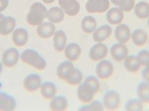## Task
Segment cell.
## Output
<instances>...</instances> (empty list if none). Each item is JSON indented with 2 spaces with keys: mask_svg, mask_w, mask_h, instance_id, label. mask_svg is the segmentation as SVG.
<instances>
[{
  "mask_svg": "<svg viewBox=\"0 0 149 111\" xmlns=\"http://www.w3.org/2000/svg\"><path fill=\"white\" fill-rule=\"evenodd\" d=\"M138 99L143 103H149V84L145 82L139 83L137 87Z\"/></svg>",
  "mask_w": 149,
  "mask_h": 111,
  "instance_id": "29",
  "label": "cell"
},
{
  "mask_svg": "<svg viewBox=\"0 0 149 111\" xmlns=\"http://www.w3.org/2000/svg\"><path fill=\"white\" fill-rule=\"evenodd\" d=\"M29 34L26 29L23 28H19L12 32V39L13 43L18 47L24 46L27 42Z\"/></svg>",
  "mask_w": 149,
  "mask_h": 111,
  "instance_id": "17",
  "label": "cell"
},
{
  "mask_svg": "<svg viewBox=\"0 0 149 111\" xmlns=\"http://www.w3.org/2000/svg\"><path fill=\"white\" fill-rule=\"evenodd\" d=\"M74 68V67L72 61L69 60L65 61L58 65L56 70L57 76L60 79L66 80Z\"/></svg>",
  "mask_w": 149,
  "mask_h": 111,
  "instance_id": "19",
  "label": "cell"
},
{
  "mask_svg": "<svg viewBox=\"0 0 149 111\" xmlns=\"http://www.w3.org/2000/svg\"><path fill=\"white\" fill-rule=\"evenodd\" d=\"M95 72L98 78L104 80L108 79L113 72L112 63L109 60L104 59L99 61L96 66Z\"/></svg>",
  "mask_w": 149,
  "mask_h": 111,
  "instance_id": "6",
  "label": "cell"
},
{
  "mask_svg": "<svg viewBox=\"0 0 149 111\" xmlns=\"http://www.w3.org/2000/svg\"><path fill=\"white\" fill-rule=\"evenodd\" d=\"M80 46L75 43H71L66 46L64 49V54L66 59L70 61H75L80 57L81 54Z\"/></svg>",
  "mask_w": 149,
  "mask_h": 111,
  "instance_id": "18",
  "label": "cell"
},
{
  "mask_svg": "<svg viewBox=\"0 0 149 111\" xmlns=\"http://www.w3.org/2000/svg\"><path fill=\"white\" fill-rule=\"evenodd\" d=\"M95 92L92 87L86 82L79 84L77 89V95L79 99L83 103H88L93 100Z\"/></svg>",
  "mask_w": 149,
  "mask_h": 111,
  "instance_id": "3",
  "label": "cell"
},
{
  "mask_svg": "<svg viewBox=\"0 0 149 111\" xmlns=\"http://www.w3.org/2000/svg\"><path fill=\"white\" fill-rule=\"evenodd\" d=\"M143 81L149 84V66H145L141 73Z\"/></svg>",
  "mask_w": 149,
  "mask_h": 111,
  "instance_id": "36",
  "label": "cell"
},
{
  "mask_svg": "<svg viewBox=\"0 0 149 111\" xmlns=\"http://www.w3.org/2000/svg\"><path fill=\"white\" fill-rule=\"evenodd\" d=\"M112 31V28L109 25H102L97 28L93 32V39L96 43L102 42L109 38Z\"/></svg>",
  "mask_w": 149,
  "mask_h": 111,
  "instance_id": "14",
  "label": "cell"
},
{
  "mask_svg": "<svg viewBox=\"0 0 149 111\" xmlns=\"http://www.w3.org/2000/svg\"><path fill=\"white\" fill-rule=\"evenodd\" d=\"M124 18L123 11L119 7L112 8L106 14L107 21L112 25H118L123 21Z\"/></svg>",
  "mask_w": 149,
  "mask_h": 111,
  "instance_id": "13",
  "label": "cell"
},
{
  "mask_svg": "<svg viewBox=\"0 0 149 111\" xmlns=\"http://www.w3.org/2000/svg\"><path fill=\"white\" fill-rule=\"evenodd\" d=\"M137 58L141 65V66H149V51L147 50H142L140 51Z\"/></svg>",
  "mask_w": 149,
  "mask_h": 111,
  "instance_id": "33",
  "label": "cell"
},
{
  "mask_svg": "<svg viewBox=\"0 0 149 111\" xmlns=\"http://www.w3.org/2000/svg\"><path fill=\"white\" fill-rule=\"evenodd\" d=\"M83 79V77L81 72L79 69L74 68L65 81L70 85L76 86L81 83Z\"/></svg>",
  "mask_w": 149,
  "mask_h": 111,
  "instance_id": "30",
  "label": "cell"
},
{
  "mask_svg": "<svg viewBox=\"0 0 149 111\" xmlns=\"http://www.w3.org/2000/svg\"><path fill=\"white\" fill-rule=\"evenodd\" d=\"M16 26V20L12 16H7L3 18L0 24V34L7 35L12 32Z\"/></svg>",
  "mask_w": 149,
  "mask_h": 111,
  "instance_id": "21",
  "label": "cell"
},
{
  "mask_svg": "<svg viewBox=\"0 0 149 111\" xmlns=\"http://www.w3.org/2000/svg\"><path fill=\"white\" fill-rule=\"evenodd\" d=\"M49 108L53 111H63L68 107L66 98L63 95L55 96L51 99L49 103Z\"/></svg>",
  "mask_w": 149,
  "mask_h": 111,
  "instance_id": "22",
  "label": "cell"
},
{
  "mask_svg": "<svg viewBox=\"0 0 149 111\" xmlns=\"http://www.w3.org/2000/svg\"><path fill=\"white\" fill-rule=\"evenodd\" d=\"M60 8L65 13L69 16H74L80 9L79 3L76 0H58Z\"/></svg>",
  "mask_w": 149,
  "mask_h": 111,
  "instance_id": "8",
  "label": "cell"
},
{
  "mask_svg": "<svg viewBox=\"0 0 149 111\" xmlns=\"http://www.w3.org/2000/svg\"><path fill=\"white\" fill-rule=\"evenodd\" d=\"M40 93L42 97L45 99H50L54 98L56 93V87L54 83L51 82H46L41 84Z\"/></svg>",
  "mask_w": 149,
  "mask_h": 111,
  "instance_id": "24",
  "label": "cell"
},
{
  "mask_svg": "<svg viewBox=\"0 0 149 111\" xmlns=\"http://www.w3.org/2000/svg\"><path fill=\"white\" fill-rule=\"evenodd\" d=\"M16 106V100L12 95L5 92H0L1 111H12L15 109Z\"/></svg>",
  "mask_w": 149,
  "mask_h": 111,
  "instance_id": "16",
  "label": "cell"
},
{
  "mask_svg": "<svg viewBox=\"0 0 149 111\" xmlns=\"http://www.w3.org/2000/svg\"><path fill=\"white\" fill-rule=\"evenodd\" d=\"M41 84V77L37 74L29 75L23 81L24 88L29 92L36 91L40 88Z\"/></svg>",
  "mask_w": 149,
  "mask_h": 111,
  "instance_id": "12",
  "label": "cell"
},
{
  "mask_svg": "<svg viewBox=\"0 0 149 111\" xmlns=\"http://www.w3.org/2000/svg\"><path fill=\"white\" fill-rule=\"evenodd\" d=\"M103 105L104 108L109 110L117 109L120 103V97L115 90L107 91L103 97Z\"/></svg>",
  "mask_w": 149,
  "mask_h": 111,
  "instance_id": "4",
  "label": "cell"
},
{
  "mask_svg": "<svg viewBox=\"0 0 149 111\" xmlns=\"http://www.w3.org/2000/svg\"><path fill=\"white\" fill-rule=\"evenodd\" d=\"M81 28L86 34H91L97 28V21L94 17L91 16L84 17L81 21Z\"/></svg>",
  "mask_w": 149,
  "mask_h": 111,
  "instance_id": "27",
  "label": "cell"
},
{
  "mask_svg": "<svg viewBox=\"0 0 149 111\" xmlns=\"http://www.w3.org/2000/svg\"><path fill=\"white\" fill-rule=\"evenodd\" d=\"M148 44H149V42H148Z\"/></svg>",
  "mask_w": 149,
  "mask_h": 111,
  "instance_id": "43",
  "label": "cell"
},
{
  "mask_svg": "<svg viewBox=\"0 0 149 111\" xmlns=\"http://www.w3.org/2000/svg\"><path fill=\"white\" fill-rule=\"evenodd\" d=\"M9 5V0H0V13L3 11Z\"/></svg>",
  "mask_w": 149,
  "mask_h": 111,
  "instance_id": "38",
  "label": "cell"
},
{
  "mask_svg": "<svg viewBox=\"0 0 149 111\" xmlns=\"http://www.w3.org/2000/svg\"><path fill=\"white\" fill-rule=\"evenodd\" d=\"M148 36L146 31L142 29H136L131 34V39L134 45L141 46L144 45L147 40Z\"/></svg>",
  "mask_w": 149,
  "mask_h": 111,
  "instance_id": "28",
  "label": "cell"
},
{
  "mask_svg": "<svg viewBox=\"0 0 149 111\" xmlns=\"http://www.w3.org/2000/svg\"><path fill=\"white\" fill-rule=\"evenodd\" d=\"M108 52L107 46L102 42H98L90 48L88 56L91 60L98 61L103 60L107 56Z\"/></svg>",
  "mask_w": 149,
  "mask_h": 111,
  "instance_id": "7",
  "label": "cell"
},
{
  "mask_svg": "<svg viewBox=\"0 0 149 111\" xmlns=\"http://www.w3.org/2000/svg\"><path fill=\"white\" fill-rule=\"evenodd\" d=\"M53 44L55 50L58 52L64 50L66 46V36L64 31L58 30L53 35Z\"/></svg>",
  "mask_w": 149,
  "mask_h": 111,
  "instance_id": "20",
  "label": "cell"
},
{
  "mask_svg": "<svg viewBox=\"0 0 149 111\" xmlns=\"http://www.w3.org/2000/svg\"><path fill=\"white\" fill-rule=\"evenodd\" d=\"M104 109L103 103L100 101H91L88 105L83 106L79 109L80 111H102Z\"/></svg>",
  "mask_w": 149,
  "mask_h": 111,
  "instance_id": "32",
  "label": "cell"
},
{
  "mask_svg": "<svg viewBox=\"0 0 149 111\" xmlns=\"http://www.w3.org/2000/svg\"><path fill=\"white\" fill-rule=\"evenodd\" d=\"M84 81L87 82L92 87L95 93H97L99 91L100 88V84L97 77L92 75L88 76L84 79Z\"/></svg>",
  "mask_w": 149,
  "mask_h": 111,
  "instance_id": "34",
  "label": "cell"
},
{
  "mask_svg": "<svg viewBox=\"0 0 149 111\" xmlns=\"http://www.w3.org/2000/svg\"><path fill=\"white\" fill-rule=\"evenodd\" d=\"M109 5V0H88L86 3V10L90 13H102L107 11Z\"/></svg>",
  "mask_w": 149,
  "mask_h": 111,
  "instance_id": "5",
  "label": "cell"
},
{
  "mask_svg": "<svg viewBox=\"0 0 149 111\" xmlns=\"http://www.w3.org/2000/svg\"><path fill=\"white\" fill-rule=\"evenodd\" d=\"M110 53L115 61L121 62L128 56L129 50L125 44L118 42L112 46L110 49Z\"/></svg>",
  "mask_w": 149,
  "mask_h": 111,
  "instance_id": "9",
  "label": "cell"
},
{
  "mask_svg": "<svg viewBox=\"0 0 149 111\" xmlns=\"http://www.w3.org/2000/svg\"><path fill=\"white\" fill-rule=\"evenodd\" d=\"M2 63L0 62V74L2 72Z\"/></svg>",
  "mask_w": 149,
  "mask_h": 111,
  "instance_id": "41",
  "label": "cell"
},
{
  "mask_svg": "<svg viewBox=\"0 0 149 111\" xmlns=\"http://www.w3.org/2000/svg\"><path fill=\"white\" fill-rule=\"evenodd\" d=\"M135 6V1L134 0H127V2L122 7L120 8L123 11V12H130L132 9H134Z\"/></svg>",
  "mask_w": 149,
  "mask_h": 111,
  "instance_id": "35",
  "label": "cell"
},
{
  "mask_svg": "<svg viewBox=\"0 0 149 111\" xmlns=\"http://www.w3.org/2000/svg\"><path fill=\"white\" fill-rule=\"evenodd\" d=\"M65 12L59 7H52L47 10V17L52 23H61L64 18Z\"/></svg>",
  "mask_w": 149,
  "mask_h": 111,
  "instance_id": "23",
  "label": "cell"
},
{
  "mask_svg": "<svg viewBox=\"0 0 149 111\" xmlns=\"http://www.w3.org/2000/svg\"><path fill=\"white\" fill-rule=\"evenodd\" d=\"M43 1L44 3H47V4H49V3H51L52 2H54L55 0H42Z\"/></svg>",
  "mask_w": 149,
  "mask_h": 111,
  "instance_id": "39",
  "label": "cell"
},
{
  "mask_svg": "<svg viewBox=\"0 0 149 111\" xmlns=\"http://www.w3.org/2000/svg\"><path fill=\"white\" fill-rule=\"evenodd\" d=\"M131 31L129 27L125 24H119L116 27L114 32L115 39L121 43H127L131 38Z\"/></svg>",
  "mask_w": 149,
  "mask_h": 111,
  "instance_id": "11",
  "label": "cell"
},
{
  "mask_svg": "<svg viewBox=\"0 0 149 111\" xmlns=\"http://www.w3.org/2000/svg\"><path fill=\"white\" fill-rule=\"evenodd\" d=\"M47 10L45 6L40 2H35L30 6L26 16V21L31 25H38L43 23L47 17Z\"/></svg>",
  "mask_w": 149,
  "mask_h": 111,
  "instance_id": "1",
  "label": "cell"
},
{
  "mask_svg": "<svg viewBox=\"0 0 149 111\" xmlns=\"http://www.w3.org/2000/svg\"><path fill=\"white\" fill-rule=\"evenodd\" d=\"M123 61L125 68L130 73H136L140 68L141 65L137 57L134 55L127 56Z\"/></svg>",
  "mask_w": 149,
  "mask_h": 111,
  "instance_id": "25",
  "label": "cell"
},
{
  "mask_svg": "<svg viewBox=\"0 0 149 111\" xmlns=\"http://www.w3.org/2000/svg\"><path fill=\"white\" fill-rule=\"evenodd\" d=\"M20 57L22 62L37 69L43 70L46 67L45 59L34 50L26 49L22 53Z\"/></svg>",
  "mask_w": 149,
  "mask_h": 111,
  "instance_id": "2",
  "label": "cell"
},
{
  "mask_svg": "<svg viewBox=\"0 0 149 111\" xmlns=\"http://www.w3.org/2000/svg\"><path fill=\"white\" fill-rule=\"evenodd\" d=\"M111 2L117 7L120 8L123 6L127 1V0H111Z\"/></svg>",
  "mask_w": 149,
  "mask_h": 111,
  "instance_id": "37",
  "label": "cell"
},
{
  "mask_svg": "<svg viewBox=\"0 0 149 111\" xmlns=\"http://www.w3.org/2000/svg\"><path fill=\"white\" fill-rule=\"evenodd\" d=\"M19 57L20 55L17 50L14 47H11L3 52L2 57V62L8 68L13 67L17 64Z\"/></svg>",
  "mask_w": 149,
  "mask_h": 111,
  "instance_id": "10",
  "label": "cell"
},
{
  "mask_svg": "<svg viewBox=\"0 0 149 111\" xmlns=\"http://www.w3.org/2000/svg\"><path fill=\"white\" fill-rule=\"evenodd\" d=\"M148 19H147V24H148V27H149V17L147 18Z\"/></svg>",
  "mask_w": 149,
  "mask_h": 111,
  "instance_id": "42",
  "label": "cell"
},
{
  "mask_svg": "<svg viewBox=\"0 0 149 111\" xmlns=\"http://www.w3.org/2000/svg\"><path fill=\"white\" fill-rule=\"evenodd\" d=\"M55 32V27L51 22L42 23L38 25L36 32L37 35L41 38H49L54 35Z\"/></svg>",
  "mask_w": 149,
  "mask_h": 111,
  "instance_id": "15",
  "label": "cell"
},
{
  "mask_svg": "<svg viewBox=\"0 0 149 111\" xmlns=\"http://www.w3.org/2000/svg\"><path fill=\"white\" fill-rule=\"evenodd\" d=\"M126 111H142L143 110V103L139 99H130L125 105Z\"/></svg>",
  "mask_w": 149,
  "mask_h": 111,
  "instance_id": "31",
  "label": "cell"
},
{
  "mask_svg": "<svg viewBox=\"0 0 149 111\" xmlns=\"http://www.w3.org/2000/svg\"><path fill=\"white\" fill-rule=\"evenodd\" d=\"M4 17H5L4 15H3V14H1V13H0V24H1V23L2 20H3V18Z\"/></svg>",
  "mask_w": 149,
  "mask_h": 111,
  "instance_id": "40",
  "label": "cell"
},
{
  "mask_svg": "<svg viewBox=\"0 0 149 111\" xmlns=\"http://www.w3.org/2000/svg\"><path fill=\"white\" fill-rule=\"evenodd\" d=\"M135 15L140 19H146L149 17V3L141 1L135 5L134 8Z\"/></svg>",
  "mask_w": 149,
  "mask_h": 111,
  "instance_id": "26",
  "label": "cell"
}]
</instances>
